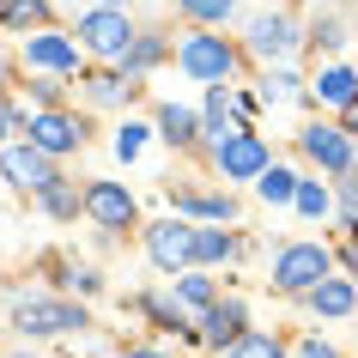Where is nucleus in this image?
<instances>
[{
	"label": "nucleus",
	"mask_w": 358,
	"mask_h": 358,
	"mask_svg": "<svg viewBox=\"0 0 358 358\" xmlns=\"http://www.w3.org/2000/svg\"><path fill=\"white\" fill-rule=\"evenodd\" d=\"M273 280H280L285 292H316V285L328 280V249H322V243H292V249H280Z\"/></svg>",
	"instance_id": "nucleus-1"
},
{
	"label": "nucleus",
	"mask_w": 358,
	"mask_h": 358,
	"mask_svg": "<svg viewBox=\"0 0 358 358\" xmlns=\"http://www.w3.org/2000/svg\"><path fill=\"white\" fill-rule=\"evenodd\" d=\"M13 322H19L24 334H73V328H85V310L55 303V298H24L13 310Z\"/></svg>",
	"instance_id": "nucleus-2"
},
{
	"label": "nucleus",
	"mask_w": 358,
	"mask_h": 358,
	"mask_svg": "<svg viewBox=\"0 0 358 358\" xmlns=\"http://www.w3.org/2000/svg\"><path fill=\"white\" fill-rule=\"evenodd\" d=\"M146 249H152V262L164 267V273H182V267L194 262V225H182V219H158V225L146 231Z\"/></svg>",
	"instance_id": "nucleus-3"
},
{
	"label": "nucleus",
	"mask_w": 358,
	"mask_h": 358,
	"mask_svg": "<svg viewBox=\"0 0 358 358\" xmlns=\"http://www.w3.org/2000/svg\"><path fill=\"white\" fill-rule=\"evenodd\" d=\"M79 37H85V49H97V55H128V43H134V31H128V13H115V6H97V13H85L79 19Z\"/></svg>",
	"instance_id": "nucleus-4"
},
{
	"label": "nucleus",
	"mask_w": 358,
	"mask_h": 358,
	"mask_svg": "<svg viewBox=\"0 0 358 358\" xmlns=\"http://www.w3.org/2000/svg\"><path fill=\"white\" fill-rule=\"evenodd\" d=\"M49 158H55V152H43L37 140H31V146H6V152H0V170H6V182L43 194L49 182H55V164H49Z\"/></svg>",
	"instance_id": "nucleus-5"
},
{
	"label": "nucleus",
	"mask_w": 358,
	"mask_h": 358,
	"mask_svg": "<svg viewBox=\"0 0 358 358\" xmlns=\"http://www.w3.org/2000/svg\"><path fill=\"white\" fill-rule=\"evenodd\" d=\"M231 67H237V49H231L225 37H189V43H182V73H194V79H231Z\"/></svg>",
	"instance_id": "nucleus-6"
},
{
	"label": "nucleus",
	"mask_w": 358,
	"mask_h": 358,
	"mask_svg": "<svg viewBox=\"0 0 358 358\" xmlns=\"http://www.w3.org/2000/svg\"><path fill=\"white\" fill-rule=\"evenodd\" d=\"M219 170H225V176H262V170H267V146H262V134L237 128L231 140H219Z\"/></svg>",
	"instance_id": "nucleus-7"
},
{
	"label": "nucleus",
	"mask_w": 358,
	"mask_h": 358,
	"mask_svg": "<svg viewBox=\"0 0 358 358\" xmlns=\"http://www.w3.org/2000/svg\"><path fill=\"white\" fill-rule=\"evenodd\" d=\"M85 213H92L97 225H110V231H128L134 225V194L115 189V182H92L85 189Z\"/></svg>",
	"instance_id": "nucleus-8"
},
{
	"label": "nucleus",
	"mask_w": 358,
	"mask_h": 358,
	"mask_svg": "<svg viewBox=\"0 0 358 358\" xmlns=\"http://www.w3.org/2000/svg\"><path fill=\"white\" fill-rule=\"evenodd\" d=\"M303 152L316 158V164L328 170H352V140H346V128H303Z\"/></svg>",
	"instance_id": "nucleus-9"
},
{
	"label": "nucleus",
	"mask_w": 358,
	"mask_h": 358,
	"mask_svg": "<svg viewBox=\"0 0 358 358\" xmlns=\"http://www.w3.org/2000/svg\"><path fill=\"white\" fill-rule=\"evenodd\" d=\"M24 61H31V67H43V73H67V67H79V49H73L67 37L37 31V37H24Z\"/></svg>",
	"instance_id": "nucleus-10"
},
{
	"label": "nucleus",
	"mask_w": 358,
	"mask_h": 358,
	"mask_svg": "<svg viewBox=\"0 0 358 358\" xmlns=\"http://www.w3.org/2000/svg\"><path fill=\"white\" fill-rule=\"evenodd\" d=\"M31 140L43 152H73L79 146V122L61 115V110H43V115H31Z\"/></svg>",
	"instance_id": "nucleus-11"
},
{
	"label": "nucleus",
	"mask_w": 358,
	"mask_h": 358,
	"mask_svg": "<svg viewBox=\"0 0 358 358\" xmlns=\"http://www.w3.org/2000/svg\"><path fill=\"white\" fill-rule=\"evenodd\" d=\"M249 49H255V55H292V49H298V24L292 19H255L249 24Z\"/></svg>",
	"instance_id": "nucleus-12"
},
{
	"label": "nucleus",
	"mask_w": 358,
	"mask_h": 358,
	"mask_svg": "<svg viewBox=\"0 0 358 358\" xmlns=\"http://www.w3.org/2000/svg\"><path fill=\"white\" fill-rule=\"evenodd\" d=\"M207 340H213V346L243 340V310H237V303H213V310H207Z\"/></svg>",
	"instance_id": "nucleus-13"
},
{
	"label": "nucleus",
	"mask_w": 358,
	"mask_h": 358,
	"mask_svg": "<svg viewBox=\"0 0 358 358\" xmlns=\"http://www.w3.org/2000/svg\"><path fill=\"white\" fill-rule=\"evenodd\" d=\"M310 303H316V316H346V310H352V285L346 280H322L316 292H310Z\"/></svg>",
	"instance_id": "nucleus-14"
},
{
	"label": "nucleus",
	"mask_w": 358,
	"mask_h": 358,
	"mask_svg": "<svg viewBox=\"0 0 358 358\" xmlns=\"http://www.w3.org/2000/svg\"><path fill=\"white\" fill-rule=\"evenodd\" d=\"M316 97H322V103H358V73H346V67H328V73L316 79Z\"/></svg>",
	"instance_id": "nucleus-15"
},
{
	"label": "nucleus",
	"mask_w": 358,
	"mask_h": 358,
	"mask_svg": "<svg viewBox=\"0 0 358 358\" xmlns=\"http://www.w3.org/2000/svg\"><path fill=\"white\" fill-rule=\"evenodd\" d=\"M255 189H262V201H273V207H285V201H298V176H292V170H280V164H267Z\"/></svg>",
	"instance_id": "nucleus-16"
},
{
	"label": "nucleus",
	"mask_w": 358,
	"mask_h": 358,
	"mask_svg": "<svg viewBox=\"0 0 358 358\" xmlns=\"http://www.w3.org/2000/svg\"><path fill=\"white\" fill-rule=\"evenodd\" d=\"M182 213H201V219H231V201L225 194H176Z\"/></svg>",
	"instance_id": "nucleus-17"
},
{
	"label": "nucleus",
	"mask_w": 358,
	"mask_h": 358,
	"mask_svg": "<svg viewBox=\"0 0 358 358\" xmlns=\"http://www.w3.org/2000/svg\"><path fill=\"white\" fill-rule=\"evenodd\" d=\"M231 358H285V352L273 334H243V340H231Z\"/></svg>",
	"instance_id": "nucleus-18"
},
{
	"label": "nucleus",
	"mask_w": 358,
	"mask_h": 358,
	"mask_svg": "<svg viewBox=\"0 0 358 358\" xmlns=\"http://www.w3.org/2000/svg\"><path fill=\"white\" fill-rule=\"evenodd\" d=\"M158 128H164V140H176V146H189V140H194V115L170 103V110L158 115Z\"/></svg>",
	"instance_id": "nucleus-19"
},
{
	"label": "nucleus",
	"mask_w": 358,
	"mask_h": 358,
	"mask_svg": "<svg viewBox=\"0 0 358 358\" xmlns=\"http://www.w3.org/2000/svg\"><path fill=\"white\" fill-rule=\"evenodd\" d=\"M176 298H182V303H194V310H213V280H207V273H182Z\"/></svg>",
	"instance_id": "nucleus-20"
},
{
	"label": "nucleus",
	"mask_w": 358,
	"mask_h": 358,
	"mask_svg": "<svg viewBox=\"0 0 358 358\" xmlns=\"http://www.w3.org/2000/svg\"><path fill=\"white\" fill-rule=\"evenodd\" d=\"M231 255V237H219V231H194V262H225Z\"/></svg>",
	"instance_id": "nucleus-21"
},
{
	"label": "nucleus",
	"mask_w": 358,
	"mask_h": 358,
	"mask_svg": "<svg viewBox=\"0 0 358 358\" xmlns=\"http://www.w3.org/2000/svg\"><path fill=\"white\" fill-rule=\"evenodd\" d=\"M298 213L303 219H322V213H328V189H322V182H298Z\"/></svg>",
	"instance_id": "nucleus-22"
},
{
	"label": "nucleus",
	"mask_w": 358,
	"mask_h": 358,
	"mask_svg": "<svg viewBox=\"0 0 358 358\" xmlns=\"http://www.w3.org/2000/svg\"><path fill=\"white\" fill-rule=\"evenodd\" d=\"M189 19H207V24H219V19H231V0H176Z\"/></svg>",
	"instance_id": "nucleus-23"
},
{
	"label": "nucleus",
	"mask_w": 358,
	"mask_h": 358,
	"mask_svg": "<svg viewBox=\"0 0 358 358\" xmlns=\"http://www.w3.org/2000/svg\"><path fill=\"white\" fill-rule=\"evenodd\" d=\"M262 97H267V103H292V97H298V79H292V73H273L262 85Z\"/></svg>",
	"instance_id": "nucleus-24"
},
{
	"label": "nucleus",
	"mask_w": 358,
	"mask_h": 358,
	"mask_svg": "<svg viewBox=\"0 0 358 358\" xmlns=\"http://www.w3.org/2000/svg\"><path fill=\"white\" fill-rule=\"evenodd\" d=\"M6 19L13 24H43V0H6Z\"/></svg>",
	"instance_id": "nucleus-25"
},
{
	"label": "nucleus",
	"mask_w": 358,
	"mask_h": 358,
	"mask_svg": "<svg viewBox=\"0 0 358 358\" xmlns=\"http://www.w3.org/2000/svg\"><path fill=\"white\" fill-rule=\"evenodd\" d=\"M128 92H134V85H122V79H110V73H103V79H92V97H97V103H122Z\"/></svg>",
	"instance_id": "nucleus-26"
},
{
	"label": "nucleus",
	"mask_w": 358,
	"mask_h": 358,
	"mask_svg": "<svg viewBox=\"0 0 358 358\" xmlns=\"http://www.w3.org/2000/svg\"><path fill=\"white\" fill-rule=\"evenodd\" d=\"M43 201H49V213H61V219H67V213L79 207V201H73V189H61V176L49 182V189H43Z\"/></svg>",
	"instance_id": "nucleus-27"
},
{
	"label": "nucleus",
	"mask_w": 358,
	"mask_h": 358,
	"mask_svg": "<svg viewBox=\"0 0 358 358\" xmlns=\"http://www.w3.org/2000/svg\"><path fill=\"white\" fill-rule=\"evenodd\" d=\"M140 146H146V128H134V122H128V128L115 134V152H122V158H140Z\"/></svg>",
	"instance_id": "nucleus-28"
},
{
	"label": "nucleus",
	"mask_w": 358,
	"mask_h": 358,
	"mask_svg": "<svg viewBox=\"0 0 358 358\" xmlns=\"http://www.w3.org/2000/svg\"><path fill=\"white\" fill-rule=\"evenodd\" d=\"M303 358H340L334 346H322V340H310V346H303Z\"/></svg>",
	"instance_id": "nucleus-29"
},
{
	"label": "nucleus",
	"mask_w": 358,
	"mask_h": 358,
	"mask_svg": "<svg viewBox=\"0 0 358 358\" xmlns=\"http://www.w3.org/2000/svg\"><path fill=\"white\" fill-rule=\"evenodd\" d=\"M128 358H164V352H128Z\"/></svg>",
	"instance_id": "nucleus-30"
},
{
	"label": "nucleus",
	"mask_w": 358,
	"mask_h": 358,
	"mask_svg": "<svg viewBox=\"0 0 358 358\" xmlns=\"http://www.w3.org/2000/svg\"><path fill=\"white\" fill-rule=\"evenodd\" d=\"M346 110H352V128H358V103H346Z\"/></svg>",
	"instance_id": "nucleus-31"
},
{
	"label": "nucleus",
	"mask_w": 358,
	"mask_h": 358,
	"mask_svg": "<svg viewBox=\"0 0 358 358\" xmlns=\"http://www.w3.org/2000/svg\"><path fill=\"white\" fill-rule=\"evenodd\" d=\"M103 6H110V0H103Z\"/></svg>",
	"instance_id": "nucleus-32"
}]
</instances>
